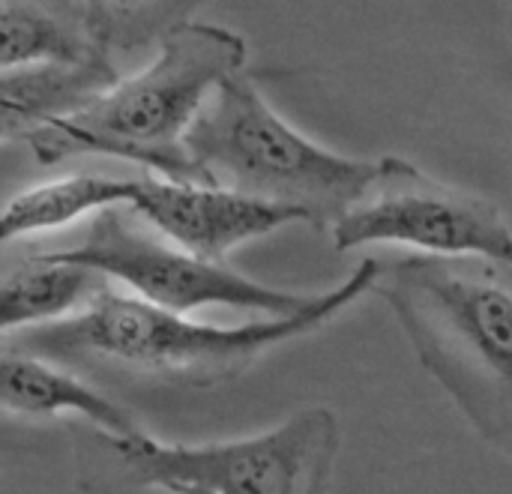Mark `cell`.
Returning <instances> with one entry per match:
<instances>
[{"label": "cell", "mask_w": 512, "mask_h": 494, "mask_svg": "<svg viewBox=\"0 0 512 494\" xmlns=\"http://www.w3.org/2000/svg\"><path fill=\"white\" fill-rule=\"evenodd\" d=\"M378 270V258H363L345 282L315 294L306 309L285 318L267 315L243 327L198 324L186 312L162 309L108 285L81 312L3 336V345L63 366H102L174 387L210 390L243 378L267 351L318 333L363 294H372Z\"/></svg>", "instance_id": "obj_1"}, {"label": "cell", "mask_w": 512, "mask_h": 494, "mask_svg": "<svg viewBox=\"0 0 512 494\" xmlns=\"http://www.w3.org/2000/svg\"><path fill=\"white\" fill-rule=\"evenodd\" d=\"M372 294L474 435L512 459V261L408 252L381 261Z\"/></svg>", "instance_id": "obj_2"}, {"label": "cell", "mask_w": 512, "mask_h": 494, "mask_svg": "<svg viewBox=\"0 0 512 494\" xmlns=\"http://www.w3.org/2000/svg\"><path fill=\"white\" fill-rule=\"evenodd\" d=\"M246 66V39L219 24L186 21L165 33L153 60L87 108L21 138L39 165L111 156L171 180H198L186 138L216 87Z\"/></svg>", "instance_id": "obj_3"}, {"label": "cell", "mask_w": 512, "mask_h": 494, "mask_svg": "<svg viewBox=\"0 0 512 494\" xmlns=\"http://www.w3.org/2000/svg\"><path fill=\"white\" fill-rule=\"evenodd\" d=\"M342 447L339 417L312 405L285 423L231 441L162 444L114 438L90 423L72 429L78 489L84 494L174 492L180 486L210 494H327Z\"/></svg>", "instance_id": "obj_4"}, {"label": "cell", "mask_w": 512, "mask_h": 494, "mask_svg": "<svg viewBox=\"0 0 512 494\" xmlns=\"http://www.w3.org/2000/svg\"><path fill=\"white\" fill-rule=\"evenodd\" d=\"M186 150L201 183L297 207L318 231L333 228L378 171V159L342 156L288 126L243 69L207 99Z\"/></svg>", "instance_id": "obj_5"}, {"label": "cell", "mask_w": 512, "mask_h": 494, "mask_svg": "<svg viewBox=\"0 0 512 494\" xmlns=\"http://www.w3.org/2000/svg\"><path fill=\"white\" fill-rule=\"evenodd\" d=\"M48 252L63 261L84 264L162 309L186 315L204 306H228L285 318L315 300V294L261 285L222 261H207L177 246L129 204L96 213L78 246Z\"/></svg>", "instance_id": "obj_6"}, {"label": "cell", "mask_w": 512, "mask_h": 494, "mask_svg": "<svg viewBox=\"0 0 512 494\" xmlns=\"http://www.w3.org/2000/svg\"><path fill=\"white\" fill-rule=\"evenodd\" d=\"M330 231L336 252L393 243L429 255L512 261V231L495 201L444 183L402 156L378 159L372 183Z\"/></svg>", "instance_id": "obj_7"}, {"label": "cell", "mask_w": 512, "mask_h": 494, "mask_svg": "<svg viewBox=\"0 0 512 494\" xmlns=\"http://www.w3.org/2000/svg\"><path fill=\"white\" fill-rule=\"evenodd\" d=\"M129 207L177 246L222 264H228V255L249 240L267 237L285 225H309V216L297 207L216 183L171 180L156 174L138 177Z\"/></svg>", "instance_id": "obj_8"}, {"label": "cell", "mask_w": 512, "mask_h": 494, "mask_svg": "<svg viewBox=\"0 0 512 494\" xmlns=\"http://www.w3.org/2000/svg\"><path fill=\"white\" fill-rule=\"evenodd\" d=\"M0 408L21 420H54L72 414L114 438L138 441L147 432L120 405L84 384L69 366L48 357L3 345L0 357Z\"/></svg>", "instance_id": "obj_9"}, {"label": "cell", "mask_w": 512, "mask_h": 494, "mask_svg": "<svg viewBox=\"0 0 512 494\" xmlns=\"http://www.w3.org/2000/svg\"><path fill=\"white\" fill-rule=\"evenodd\" d=\"M102 51L78 63H27L0 72V138L6 144L21 141L27 132L75 114L114 87L123 75Z\"/></svg>", "instance_id": "obj_10"}, {"label": "cell", "mask_w": 512, "mask_h": 494, "mask_svg": "<svg viewBox=\"0 0 512 494\" xmlns=\"http://www.w3.org/2000/svg\"><path fill=\"white\" fill-rule=\"evenodd\" d=\"M0 69L27 63H78L111 51L90 0H0Z\"/></svg>", "instance_id": "obj_11"}, {"label": "cell", "mask_w": 512, "mask_h": 494, "mask_svg": "<svg viewBox=\"0 0 512 494\" xmlns=\"http://www.w3.org/2000/svg\"><path fill=\"white\" fill-rule=\"evenodd\" d=\"M111 282L75 261L39 252L6 267L0 282V333L12 336L18 330L63 321L81 312L102 288Z\"/></svg>", "instance_id": "obj_12"}, {"label": "cell", "mask_w": 512, "mask_h": 494, "mask_svg": "<svg viewBox=\"0 0 512 494\" xmlns=\"http://www.w3.org/2000/svg\"><path fill=\"white\" fill-rule=\"evenodd\" d=\"M135 189H138V177L120 180L90 171L45 180L39 186L21 189L6 201L0 216V237L9 246L24 237L66 228L84 216H96L102 210L129 204Z\"/></svg>", "instance_id": "obj_13"}, {"label": "cell", "mask_w": 512, "mask_h": 494, "mask_svg": "<svg viewBox=\"0 0 512 494\" xmlns=\"http://www.w3.org/2000/svg\"><path fill=\"white\" fill-rule=\"evenodd\" d=\"M207 0H90L93 21L111 51L159 45L165 33L192 21Z\"/></svg>", "instance_id": "obj_14"}, {"label": "cell", "mask_w": 512, "mask_h": 494, "mask_svg": "<svg viewBox=\"0 0 512 494\" xmlns=\"http://www.w3.org/2000/svg\"><path fill=\"white\" fill-rule=\"evenodd\" d=\"M171 494H210V492H204V489H192V486H180V489H174Z\"/></svg>", "instance_id": "obj_15"}, {"label": "cell", "mask_w": 512, "mask_h": 494, "mask_svg": "<svg viewBox=\"0 0 512 494\" xmlns=\"http://www.w3.org/2000/svg\"><path fill=\"white\" fill-rule=\"evenodd\" d=\"M510 36H512V9H510Z\"/></svg>", "instance_id": "obj_16"}]
</instances>
